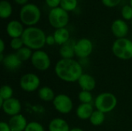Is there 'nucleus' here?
Instances as JSON below:
<instances>
[{
  "label": "nucleus",
  "mask_w": 132,
  "mask_h": 131,
  "mask_svg": "<svg viewBox=\"0 0 132 131\" xmlns=\"http://www.w3.org/2000/svg\"><path fill=\"white\" fill-rule=\"evenodd\" d=\"M54 70L57 77L67 83L77 82L84 74L80 63L73 59H60L56 63Z\"/></svg>",
  "instance_id": "f257e3e1"
},
{
  "label": "nucleus",
  "mask_w": 132,
  "mask_h": 131,
  "mask_svg": "<svg viewBox=\"0 0 132 131\" xmlns=\"http://www.w3.org/2000/svg\"><path fill=\"white\" fill-rule=\"evenodd\" d=\"M46 38L43 30L35 26L26 28L22 36L24 46L35 51L42 49L45 46Z\"/></svg>",
  "instance_id": "f03ea898"
},
{
  "label": "nucleus",
  "mask_w": 132,
  "mask_h": 131,
  "mask_svg": "<svg viewBox=\"0 0 132 131\" xmlns=\"http://www.w3.org/2000/svg\"><path fill=\"white\" fill-rule=\"evenodd\" d=\"M20 22L28 27L34 26L41 18V11L34 3H27L22 6L19 12Z\"/></svg>",
  "instance_id": "7ed1b4c3"
},
{
  "label": "nucleus",
  "mask_w": 132,
  "mask_h": 131,
  "mask_svg": "<svg viewBox=\"0 0 132 131\" xmlns=\"http://www.w3.org/2000/svg\"><path fill=\"white\" fill-rule=\"evenodd\" d=\"M118 105V99L116 96L109 92L100 93L94 100V106L96 110L108 113L115 109Z\"/></svg>",
  "instance_id": "20e7f679"
},
{
  "label": "nucleus",
  "mask_w": 132,
  "mask_h": 131,
  "mask_svg": "<svg viewBox=\"0 0 132 131\" xmlns=\"http://www.w3.org/2000/svg\"><path fill=\"white\" fill-rule=\"evenodd\" d=\"M111 49L118 59L122 60L132 59V41L128 38L117 39L114 42Z\"/></svg>",
  "instance_id": "39448f33"
},
{
  "label": "nucleus",
  "mask_w": 132,
  "mask_h": 131,
  "mask_svg": "<svg viewBox=\"0 0 132 131\" xmlns=\"http://www.w3.org/2000/svg\"><path fill=\"white\" fill-rule=\"evenodd\" d=\"M48 19L50 24L56 29L66 28L68 25L70 17L68 12L65 11L61 7H57L50 9L48 15Z\"/></svg>",
  "instance_id": "423d86ee"
},
{
  "label": "nucleus",
  "mask_w": 132,
  "mask_h": 131,
  "mask_svg": "<svg viewBox=\"0 0 132 131\" xmlns=\"http://www.w3.org/2000/svg\"><path fill=\"white\" fill-rule=\"evenodd\" d=\"M30 60L32 66L39 71H46L51 65L49 55L42 49L34 51Z\"/></svg>",
  "instance_id": "0eeeda50"
},
{
  "label": "nucleus",
  "mask_w": 132,
  "mask_h": 131,
  "mask_svg": "<svg viewBox=\"0 0 132 131\" xmlns=\"http://www.w3.org/2000/svg\"><path fill=\"white\" fill-rule=\"evenodd\" d=\"M53 105L56 111L62 114L70 113L73 108V103L72 99L63 93L56 96L53 101Z\"/></svg>",
  "instance_id": "6e6552de"
},
{
  "label": "nucleus",
  "mask_w": 132,
  "mask_h": 131,
  "mask_svg": "<svg viewBox=\"0 0 132 131\" xmlns=\"http://www.w3.org/2000/svg\"><path fill=\"white\" fill-rule=\"evenodd\" d=\"M19 86L22 90L32 93L39 89L40 86V79L36 74L28 73L20 78Z\"/></svg>",
  "instance_id": "1a4fd4ad"
},
{
  "label": "nucleus",
  "mask_w": 132,
  "mask_h": 131,
  "mask_svg": "<svg viewBox=\"0 0 132 131\" xmlns=\"http://www.w3.org/2000/svg\"><path fill=\"white\" fill-rule=\"evenodd\" d=\"M94 45L90 39L87 38H82L75 42L74 52L75 56L81 59H87L92 53Z\"/></svg>",
  "instance_id": "9d476101"
},
{
  "label": "nucleus",
  "mask_w": 132,
  "mask_h": 131,
  "mask_svg": "<svg viewBox=\"0 0 132 131\" xmlns=\"http://www.w3.org/2000/svg\"><path fill=\"white\" fill-rule=\"evenodd\" d=\"M1 108L5 114L10 117H13L20 113L22 105L18 99L12 97L9 100H5Z\"/></svg>",
  "instance_id": "9b49d317"
},
{
  "label": "nucleus",
  "mask_w": 132,
  "mask_h": 131,
  "mask_svg": "<svg viewBox=\"0 0 132 131\" xmlns=\"http://www.w3.org/2000/svg\"><path fill=\"white\" fill-rule=\"evenodd\" d=\"M128 31V25L124 19H118L111 24V32L117 39L126 38Z\"/></svg>",
  "instance_id": "f8f14e48"
},
{
  "label": "nucleus",
  "mask_w": 132,
  "mask_h": 131,
  "mask_svg": "<svg viewBox=\"0 0 132 131\" xmlns=\"http://www.w3.org/2000/svg\"><path fill=\"white\" fill-rule=\"evenodd\" d=\"M24 30L25 29L23 27V24L18 20L10 21L6 26V32L12 39L22 37Z\"/></svg>",
  "instance_id": "ddd939ff"
},
{
  "label": "nucleus",
  "mask_w": 132,
  "mask_h": 131,
  "mask_svg": "<svg viewBox=\"0 0 132 131\" xmlns=\"http://www.w3.org/2000/svg\"><path fill=\"white\" fill-rule=\"evenodd\" d=\"M8 124L12 131H25L28 124L26 117L21 113L11 117Z\"/></svg>",
  "instance_id": "4468645a"
},
{
  "label": "nucleus",
  "mask_w": 132,
  "mask_h": 131,
  "mask_svg": "<svg viewBox=\"0 0 132 131\" xmlns=\"http://www.w3.org/2000/svg\"><path fill=\"white\" fill-rule=\"evenodd\" d=\"M2 63L6 69L9 71H15L21 66L22 62L19 59L15 53H10L5 56Z\"/></svg>",
  "instance_id": "2eb2a0df"
},
{
  "label": "nucleus",
  "mask_w": 132,
  "mask_h": 131,
  "mask_svg": "<svg viewBox=\"0 0 132 131\" xmlns=\"http://www.w3.org/2000/svg\"><path fill=\"white\" fill-rule=\"evenodd\" d=\"M82 90L91 92L96 87L95 79L88 73H84L77 81Z\"/></svg>",
  "instance_id": "dca6fc26"
},
{
  "label": "nucleus",
  "mask_w": 132,
  "mask_h": 131,
  "mask_svg": "<svg viewBox=\"0 0 132 131\" xmlns=\"http://www.w3.org/2000/svg\"><path fill=\"white\" fill-rule=\"evenodd\" d=\"M94 111L92 103H80L76 110V115L80 120H87L90 119Z\"/></svg>",
  "instance_id": "f3484780"
},
{
  "label": "nucleus",
  "mask_w": 132,
  "mask_h": 131,
  "mask_svg": "<svg viewBox=\"0 0 132 131\" xmlns=\"http://www.w3.org/2000/svg\"><path fill=\"white\" fill-rule=\"evenodd\" d=\"M49 131H70V128L68 123L60 117L53 119L48 126Z\"/></svg>",
  "instance_id": "a211bd4d"
},
{
  "label": "nucleus",
  "mask_w": 132,
  "mask_h": 131,
  "mask_svg": "<svg viewBox=\"0 0 132 131\" xmlns=\"http://www.w3.org/2000/svg\"><path fill=\"white\" fill-rule=\"evenodd\" d=\"M53 36L56 40V44L63 46L70 40V32L67 28H60L55 29Z\"/></svg>",
  "instance_id": "6ab92c4d"
},
{
  "label": "nucleus",
  "mask_w": 132,
  "mask_h": 131,
  "mask_svg": "<svg viewBox=\"0 0 132 131\" xmlns=\"http://www.w3.org/2000/svg\"><path fill=\"white\" fill-rule=\"evenodd\" d=\"M74 45L75 42L70 43V40H69L66 44L60 46L59 53L61 59H73V56H75Z\"/></svg>",
  "instance_id": "aec40b11"
},
{
  "label": "nucleus",
  "mask_w": 132,
  "mask_h": 131,
  "mask_svg": "<svg viewBox=\"0 0 132 131\" xmlns=\"http://www.w3.org/2000/svg\"><path fill=\"white\" fill-rule=\"evenodd\" d=\"M38 96L39 99L44 102H53L56 97L53 90L49 86H43L38 90Z\"/></svg>",
  "instance_id": "412c9836"
},
{
  "label": "nucleus",
  "mask_w": 132,
  "mask_h": 131,
  "mask_svg": "<svg viewBox=\"0 0 132 131\" xmlns=\"http://www.w3.org/2000/svg\"><path fill=\"white\" fill-rule=\"evenodd\" d=\"M12 14V4L7 0H2L0 2V17L3 19L9 18Z\"/></svg>",
  "instance_id": "4be33fe9"
},
{
  "label": "nucleus",
  "mask_w": 132,
  "mask_h": 131,
  "mask_svg": "<svg viewBox=\"0 0 132 131\" xmlns=\"http://www.w3.org/2000/svg\"><path fill=\"white\" fill-rule=\"evenodd\" d=\"M89 120H90V123L93 126H95V127L101 126L104 124L105 120V113L96 110L93 112Z\"/></svg>",
  "instance_id": "5701e85b"
},
{
  "label": "nucleus",
  "mask_w": 132,
  "mask_h": 131,
  "mask_svg": "<svg viewBox=\"0 0 132 131\" xmlns=\"http://www.w3.org/2000/svg\"><path fill=\"white\" fill-rule=\"evenodd\" d=\"M32 53H33L32 50L25 46L15 52V54L22 62L27 61L28 59H31Z\"/></svg>",
  "instance_id": "b1692460"
},
{
  "label": "nucleus",
  "mask_w": 132,
  "mask_h": 131,
  "mask_svg": "<svg viewBox=\"0 0 132 131\" xmlns=\"http://www.w3.org/2000/svg\"><path fill=\"white\" fill-rule=\"evenodd\" d=\"M77 5H78L77 0H61L60 7H61L65 11L69 12L75 10L77 7Z\"/></svg>",
  "instance_id": "393cba45"
},
{
  "label": "nucleus",
  "mask_w": 132,
  "mask_h": 131,
  "mask_svg": "<svg viewBox=\"0 0 132 131\" xmlns=\"http://www.w3.org/2000/svg\"><path fill=\"white\" fill-rule=\"evenodd\" d=\"M13 96V90L9 85H3L0 90V98L3 99L4 100H9L12 98Z\"/></svg>",
  "instance_id": "a878e982"
},
{
  "label": "nucleus",
  "mask_w": 132,
  "mask_h": 131,
  "mask_svg": "<svg viewBox=\"0 0 132 131\" xmlns=\"http://www.w3.org/2000/svg\"><path fill=\"white\" fill-rule=\"evenodd\" d=\"M78 100L80 103H92L93 96L91 92L82 90L78 94Z\"/></svg>",
  "instance_id": "bb28decb"
},
{
  "label": "nucleus",
  "mask_w": 132,
  "mask_h": 131,
  "mask_svg": "<svg viewBox=\"0 0 132 131\" xmlns=\"http://www.w3.org/2000/svg\"><path fill=\"white\" fill-rule=\"evenodd\" d=\"M121 16L124 20H132V7L131 5H125L121 8Z\"/></svg>",
  "instance_id": "cd10ccee"
},
{
  "label": "nucleus",
  "mask_w": 132,
  "mask_h": 131,
  "mask_svg": "<svg viewBox=\"0 0 132 131\" xmlns=\"http://www.w3.org/2000/svg\"><path fill=\"white\" fill-rule=\"evenodd\" d=\"M9 46L10 47L17 51L19 49H20L22 47L24 46V42H23V40L22 39V37H19V38H13L10 40V42H9Z\"/></svg>",
  "instance_id": "c85d7f7f"
},
{
  "label": "nucleus",
  "mask_w": 132,
  "mask_h": 131,
  "mask_svg": "<svg viewBox=\"0 0 132 131\" xmlns=\"http://www.w3.org/2000/svg\"><path fill=\"white\" fill-rule=\"evenodd\" d=\"M25 131H45L43 126L36 121H32L28 123Z\"/></svg>",
  "instance_id": "c756f323"
},
{
  "label": "nucleus",
  "mask_w": 132,
  "mask_h": 131,
  "mask_svg": "<svg viewBox=\"0 0 132 131\" xmlns=\"http://www.w3.org/2000/svg\"><path fill=\"white\" fill-rule=\"evenodd\" d=\"M121 0H101L102 4L108 8H114L116 7L120 4Z\"/></svg>",
  "instance_id": "7c9ffc66"
},
{
  "label": "nucleus",
  "mask_w": 132,
  "mask_h": 131,
  "mask_svg": "<svg viewBox=\"0 0 132 131\" xmlns=\"http://www.w3.org/2000/svg\"><path fill=\"white\" fill-rule=\"evenodd\" d=\"M46 4L51 8L60 7L61 0H45Z\"/></svg>",
  "instance_id": "2f4dec72"
},
{
  "label": "nucleus",
  "mask_w": 132,
  "mask_h": 131,
  "mask_svg": "<svg viewBox=\"0 0 132 131\" xmlns=\"http://www.w3.org/2000/svg\"><path fill=\"white\" fill-rule=\"evenodd\" d=\"M54 44H56V40H55V38H54L53 35L46 36V45L53 46Z\"/></svg>",
  "instance_id": "473e14b6"
},
{
  "label": "nucleus",
  "mask_w": 132,
  "mask_h": 131,
  "mask_svg": "<svg viewBox=\"0 0 132 131\" xmlns=\"http://www.w3.org/2000/svg\"><path fill=\"white\" fill-rule=\"evenodd\" d=\"M0 131H12L8 123L2 121L0 123Z\"/></svg>",
  "instance_id": "72a5a7b5"
},
{
  "label": "nucleus",
  "mask_w": 132,
  "mask_h": 131,
  "mask_svg": "<svg viewBox=\"0 0 132 131\" xmlns=\"http://www.w3.org/2000/svg\"><path fill=\"white\" fill-rule=\"evenodd\" d=\"M14 1H15V2L16 4L23 6V5H25L26 4L28 3V1H29V0H14Z\"/></svg>",
  "instance_id": "f704fd0d"
},
{
  "label": "nucleus",
  "mask_w": 132,
  "mask_h": 131,
  "mask_svg": "<svg viewBox=\"0 0 132 131\" xmlns=\"http://www.w3.org/2000/svg\"><path fill=\"white\" fill-rule=\"evenodd\" d=\"M5 50V42L2 39H0V53H3Z\"/></svg>",
  "instance_id": "c9c22d12"
},
{
  "label": "nucleus",
  "mask_w": 132,
  "mask_h": 131,
  "mask_svg": "<svg viewBox=\"0 0 132 131\" xmlns=\"http://www.w3.org/2000/svg\"><path fill=\"white\" fill-rule=\"evenodd\" d=\"M70 131H84L83 129L80 128V127H74V128H72L70 129Z\"/></svg>",
  "instance_id": "e433bc0d"
},
{
  "label": "nucleus",
  "mask_w": 132,
  "mask_h": 131,
  "mask_svg": "<svg viewBox=\"0 0 132 131\" xmlns=\"http://www.w3.org/2000/svg\"><path fill=\"white\" fill-rule=\"evenodd\" d=\"M4 59H5V56L3 55V53H0V62L2 63L3 60H4Z\"/></svg>",
  "instance_id": "4c0bfd02"
},
{
  "label": "nucleus",
  "mask_w": 132,
  "mask_h": 131,
  "mask_svg": "<svg viewBox=\"0 0 132 131\" xmlns=\"http://www.w3.org/2000/svg\"><path fill=\"white\" fill-rule=\"evenodd\" d=\"M130 5H131V7H132V0H130Z\"/></svg>",
  "instance_id": "58836bf2"
},
{
  "label": "nucleus",
  "mask_w": 132,
  "mask_h": 131,
  "mask_svg": "<svg viewBox=\"0 0 132 131\" xmlns=\"http://www.w3.org/2000/svg\"><path fill=\"white\" fill-rule=\"evenodd\" d=\"M131 26H132V20H131Z\"/></svg>",
  "instance_id": "ea45409f"
}]
</instances>
